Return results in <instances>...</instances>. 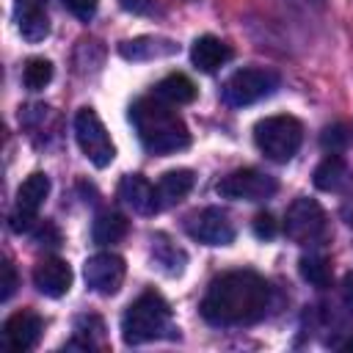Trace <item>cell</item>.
<instances>
[{"label": "cell", "mask_w": 353, "mask_h": 353, "mask_svg": "<svg viewBox=\"0 0 353 353\" xmlns=\"http://www.w3.org/2000/svg\"><path fill=\"white\" fill-rule=\"evenodd\" d=\"M270 306V287L254 270H229L218 276L204 298H201V317L210 325L232 328V325H251L265 317Z\"/></svg>", "instance_id": "1"}, {"label": "cell", "mask_w": 353, "mask_h": 353, "mask_svg": "<svg viewBox=\"0 0 353 353\" xmlns=\"http://www.w3.org/2000/svg\"><path fill=\"white\" fill-rule=\"evenodd\" d=\"M130 121H132L143 149L152 154H174L190 143L188 124L171 108V102H165L160 97L135 99L130 105Z\"/></svg>", "instance_id": "2"}, {"label": "cell", "mask_w": 353, "mask_h": 353, "mask_svg": "<svg viewBox=\"0 0 353 353\" xmlns=\"http://www.w3.org/2000/svg\"><path fill=\"white\" fill-rule=\"evenodd\" d=\"M171 331V309L157 292H143L121 314V336L127 345H143Z\"/></svg>", "instance_id": "3"}, {"label": "cell", "mask_w": 353, "mask_h": 353, "mask_svg": "<svg viewBox=\"0 0 353 353\" xmlns=\"http://www.w3.org/2000/svg\"><path fill=\"white\" fill-rule=\"evenodd\" d=\"M254 141L259 152L273 163H287L303 143V124L295 116H268L254 124Z\"/></svg>", "instance_id": "4"}, {"label": "cell", "mask_w": 353, "mask_h": 353, "mask_svg": "<svg viewBox=\"0 0 353 353\" xmlns=\"http://www.w3.org/2000/svg\"><path fill=\"white\" fill-rule=\"evenodd\" d=\"M279 85L276 72L270 69H259V66H245L237 69L226 83H223V99L232 108H245L254 105L265 97H270Z\"/></svg>", "instance_id": "5"}, {"label": "cell", "mask_w": 353, "mask_h": 353, "mask_svg": "<svg viewBox=\"0 0 353 353\" xmlns=\"http://www.w3.org/2000/svg\"><path fill=\"white\" fill-rule=\"evenodd\" d=\"M74 138H77V146L83 149V154L97 165V168H105L113 163L116 157V146L102 124V119L97 116L94 108H80L74 113Z\"/></svg>", "instance_id": "6"}, {"label": "cell", "mask_w": 353, "mask_h": 353, "mask_svg": "<svg viewBox=\"0 0 353 353\" xmlns=\"http://www.w3.org/2000/svg\"><path fill=\"white\" fill-rule=\"evenodd\" d=\"M276 188H279L276 179L256 168H237L215 185L221 199H234V201H265L276 193Z\"/></svg>", "instance_id": "7"}, {"label": "cell", "mask_w": 353, "mask_h": 353, "mask_svg": "<svg viewBox=\"0 0 353 353\" xmlns=\"http://www.w3.org/2000/svg\"><path fill=\"white\" fill-rule=\"evenodd\" d=\"M284 234L292 243H317L325 234V212L314 199H295L284 215Z\"/></svg>", "instance_id": "8"}, {"label": "cell", "mask_w": 353, "mask_h": 353, "mask_svg": "<svg viewBox=\"0 0 353 353\" xmlns=\"http://www.w3.org/2000/svg\"><path fill=\"white\" fill-rule=\"evenodd\" d=\"M124 273H127V265L113 251H99L88 256L83 265V279L97 295H116L124 284Z\"/></svg>", "instance_id": "9"}, {"label": "cell", "mask_w": 353, "mask_h": 353, "mask_svg": "<svg viewBox=\"0 0 353 353\" xmlns=\"http://www.w3.org/2000/svg\"><path fill=\"white\" fill-rule=\"evenodd\" d=\"M188 234L204 245H229L234 240V226L223 210L207 207L188 218Z\"/></svg>", "instance_id": "10"}, {"label": "cell", "mask_w": 353, "mask_h": 353, "mask_svg": "<svg viewBox=\"0 0 353 353\" xmlns=\"http://www.w3.org/2000/svg\"><path fill=\"white\" fill-rule=\"evenodd\" d=\"M41 328H44V323H41V317L36 312H30V309L14 312L3 325V342H6V347L25 353L39 342Z\"/></svg>", "instance_id": "11"}, {"label": "cell", "mask_w": 353, "mask_h": 353, "mask_svg": "<svg viewBox=\"0 0 353 353\" xmlns=\"http://www.w3.org/2000/svg\"><path fill=\"white\" fill-rule=\"evenodd\" d=\"M119 199L138 215H154L160 212V201H157V188L141 176V174H127L119 182Z\"/></svg>", "instance_id": "12"}, {"label": "cell", "mask_w": 353, "mask_h": 353, "mask_svg": "<svg viewBox=\"0 0 353 353\" xmlns=\"http://www.w3.org/2000/svg\"><path fill=\"white\" fill-rule=\"evenodd\" d=\"M33 284L41 295L61 298L72 287V268L58 256H47L33 268Z\"/></svg>", "instance_id": "13"}, {"label": "cell", "mask_w": 353, "mask_h": 353, "mask_svg": "<svg viewBox=\"0 0 353 353\" xmlns=\"http://www.w3.org/2000/svg\"><path fill=\"white\" fill-rule=\"evenodd\" d=\"M190 61H193V66H196L199 72L212 74V72H218L223 63L232 61V50H229L226 41H221V39H215V36H199V39L193 41V47H190Z\"/></svg>", "instance_id": "14"}, {"label": "cell", "mask_w": 353, "mask_h": 353, "mask_svg": "<svg viewBox=\"0 0 353 353\" xmlns=\"http://www.w3.org/2000/svg\"><path fill=\"white\" fill-rule=\"evenodd\" d=\"M193 171L190 168H174V171H165L160 176V182L154 185L157 188V201H160V210L163 207H174L179 204L190 190H193Z\"/></svg>", "instance_id": "15"}, {"label": "cell", "mask_w": 353, "mask_h": 353, "mask_svg": "<svg viewBox=\"0 0 353 353\" xmlns=\"http://www.w3.org/2000/svg\"><path fill=\"white\" fill-rule=\"evenodd\" d=\"M179 47L168 39H157V36H141V39H132V41H121L119 52L127 58V61H149V58H165V55H174Z\"/></svg>", "instance_id": "16"}, {"label": "cell", "mask_w": 353, "mask_h": 353, "mask_svg": "<svg viewBox=\"0 0 353 353\" xmlns=\"http://www.w3.org/2000/svg\"><path fill=\"white\" fill-rule=\"evenodd\" d=\"M350 182V168L339 154H328L317 168H314V188L325 193H336Z\"/></svg>", "instance_id": "17"}, {"label": "cell", "mask_w": 353, "mask_h": 353, "mask_svg": "<svg viewBox=\"0 0 353 353\" xmlns=\"http://www.w3.org/2000/svg\"><path fill=\"white\" fill-rule=\"evenodd\" d=\"M47 196H50V176L41 174V171H36V174H30L19 185V190H17V210H25V212L39 215V207L44 204Z\"/></svg>", "instance_id": "18"}, {"label": "cell", "mask_w": 353, "mask_h": 353, "mask_svg": "<svg viewBox=\"0 0 353 353\" xmlns=\"http://www.w3.org/2000/svg\"><path fill=\"white\" fill-rule=\"evenodd\" d=\"M154 94H157L160 99L171 102V105H188V102L196 99V85H193V80H190L188 74L171 72V74H165V77L157 83Z\"/></svg>", "instance_id": "19"}, {"label": "cell", "mask_w": 353, "mask_h": 353, "mask_svg": "<svg viewBox=\"0 0 353 353\" xmlns=\"http://www.w3.org/2000/svg\"><path fill=\"white\" fill-rule=\"evenodd\" d=\"M124 234H127V218L119 212H99L94 226H91V237L97 245L119 243Z\"/></svg>", "instance_id": "20"}, {"label": "cell", "mask_w": 353, "mask_h": 353, "mask_svg": "<svg viewBox=\"0 0 353 353\" xmlns=\"http://www.w3.org/2000/svg\"><path fill=\"white\" fill-rule=\"evenodd\" d=\"M17 28L22 33L25 41L36 44V41H44L50 36V19H47V11H25V14H17Z\"/></svg>", "instance_id": "21"}, {"label": "cell", "mask_w": 353, "mask_h": 353, "mask_svg": "<svg viewBox=\"0 0 353 353\" xmlns=\"http://www.w3.org/2000/svg\"><path fill=\"white\" fill-rule=\"evenodd\" d=\"M301 276L309 281V284H314V287H328L331 284V265H328V259L325 256H320V254H309V256H301Z\"/></svg>", "instance_id": "22"}, {"label": "cell", "mask_w": 353, "mask_h": 353, "mask_svg": "<svg viewBox=\"0 0 353 353\" xmlns=\"http://www.w3.org/2000/svg\"><path fill=\"white\" fill-rule=\"evenodd\" d=\"M52 80V63L47 58H28L22 69V83L30 91H41Z\"/></svg>", "instance_id": "23"}, {"label": "cell", "mask_w": 353, "mask_h": 353, "mask_svg": "<svg viewBox=\"0 0 353 353\" xmlns=\"http://www.w3.org/2000/svg\"><path fill=\"white\" fill-rule=\"evenodd\" d=\"M152 256H154V262H157V265H160L165 273H171V276L182 273V268H185V254H182L176 245L165 243V240L154 243V248H152Z\"/></svg>", "instance_id": "24"}, {"label": "cell", "mask_w": 353, "mask_h": 353, "mask_svg": "<svg viewBox=\"0 0 353 353\" xmlns=\"http://www.w3.org/2000/svg\"><path fill=\"white\" fill-rule=\"evenodd\" d=\"M74 331H77V339H83L85 347H94L97 342L91 339V334H99V336H102L105 325H102V320H99L97 314H83V317L74 320Z\"/></svg>", "instance_id": "25"}, {"label": "cell", "mask_w": 353, "mask_h": 353, "mask_svg": "<svg viewBox=\"0 0 353 353\" xmlns=\"http://www.w3.org/2000/svg\"><path fill=\"white\" fill-rule=\"evenodd\" d=\"M320 143H323V149H328L331 154H336L339 149L347 146V132H345V127H325Z\"/></svg>", "instance_id": "26"}, {"label": "cell", "mask_w": 353, "mask_h": 353, "mask_svg": "<svg viewBox=\"0 0 353 353\" xmlns=\"http://www.w3.org/2000/svg\"><path fill=\"white\" fill-rule=\"evenodd\" d=\"M63 6H66V11H69L72 17H77L80 22H88V19L97 14L99 0H63Z\"/></svg>", "instance_id": "27"}, {"label": "cell", "mask_w": 353, "mask_h": 353, "mask_svg": "<svg viewBox=\"0 0 353 353\" xmlns=\"http://www.w3.org/2000/svg\"><path fill=\"white\" fill-rule=\"evenodd\" d=\"M254 234H256L259 240H270V237H276V221H273L270 212H259V215L254 218Z\"/></svg>", "instance_id": "28"}, {"label": "cell", "mask_w": 353, "mask_h": 353, "mask_svg": "<svg viewBox=\"0 0 353 353\" xmlns=\"http://www.w3.org/2000/svg\"><path fill=\"white\" fill-rule=\"evenodd\" d=\"M14 290H17V273H14V265H11V262H3V292H0V298L8 301V298L14 295Z\"/></svg>", "instance_id": "29"}, {"label": "cell", "mask_w": 353, "mask_h": 353, "mask_svg": "<svg viewBox=\"0 0 353 353\" xmlns=\"http://www.w3.org/2000/svg\"><path fill=\"white\" fill-rule=\"evenodd\" d=\"M119 6L124 11H130V14H143L152 6V0H119Z\"/></svg>", "instance_id": "30"}, {"label": "cell", "mask_w": 353, "mask_h": 353, "mask_svg": "<svg viewBox=\"0 0 353 353\" xmlns=\"http://www.w3.org/2000/svg\"><path fill=\"white\" fill-rule=\"evenodd\" d=\"M47 6V0H17V14H25V11H41Z\"/></svg>", "instance_id": "31"}, {"label": "cell", "mask_w": 353, "mask_h": 353, "mask_svg": "<svg viewBox=\"0 0 353 353\" xmlns=\"http://www.w3.org/2000/svg\"><path fill=\"white\" fill-rule=\"evenodd\" d=\"M342 298H345V303L353 309V273H347L345 281H342Z\"/></svg>", "instance_id": "32"}]
</instances>
